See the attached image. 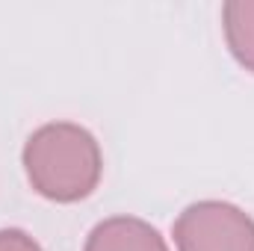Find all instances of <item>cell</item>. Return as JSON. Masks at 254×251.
<instances>
[{"instance_id": "cell-1", "label": "cell", "mask_w": 254, "mask_h": 251, "mask_svg": "<svg viewBox=\"0 0 254 251\" xmlns=\"http://www.w3.org/2000/svg\"><path fill=\"white\" fill-rule=\"evenodd\" d=\"M21 166L36 195L54 204H77L101 187L104 151L89 127L48 122L27 136Z\"/></svg>"}, {"instance_id": "cell-2", "label": "cell", "mask_w": 254, "mask_h": 251, "mask_svg": "<svg viewBox=\"0 0 254 251\" xmlns=\"http://www.w3.org/2000/svg\"><path fill=\"white\" fill-rule=\"evenodd\" d=\"M172 240L175 251H254V216L240 204L204 198L178 213Z\"/></svg>"}, {"instance_id": "cell-3", "label": "cell", "mask_w": 254, "mask_h": 251, "mask_svg": "<svg viewBox=\"0 0 254 251\" xmlns=\"http://www.w3.org/2000/svg\"><path fill=\"white\" fill-rule=\"evenodd\" d=\"M83 251H172L166 237L145 219L139 216H110V219H101L86 243Z\"/></svg>"}, {"instance_id": "cell-4", "label": "cell", "mask_w": 254, "mask_h": 251, "mask_svg": "<svg viewBox=\"0 0 254 251\" xmlns=\"http://www.w3.org/2000/svg\"><path fill=\"white\" fill-rule=\"evenodd\" d=\"M222 36L240 68L254 74V0L222 3Z\"/></svg>"}, {"instance_id": "cell-5", "label": "cell", "mask_w": 254, "mask_h": 251, "mask_svg": "<svg viewBox=\"0 0 254 251\" xmlns=\"http://www.w3.org/2000/svg\"><path fill=\"white\" fill-rule=\"evenodd\" d=\"M0 251H45V249L24 228H0Z\"/></svg>"}]
</instances>
